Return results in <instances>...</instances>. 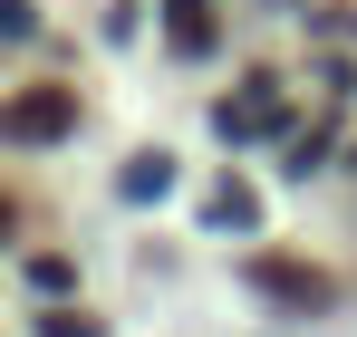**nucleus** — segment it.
<instances>
[{"instance_id":"nucleus-1","label":"nucleus","mask_w":357,"mask_h":337,"mask_svg":"<svg viewBox=\"0 0 357 337\" xmlns=\"http://www.w3.org/2000/svg\"><path fill=\"white\" fill-rule=\"evenodd\" d=\"M0 135L10 145H59V135H77V97L68 87H20L0 107Z\"/></svg>"},{"instance_id":"nucleus-2","label":"nucleus","mask_w":357,"mask_h":337,"mask_svg":"<svg viewBox=\"0 0 357 337\" xmlns=\"http://www.w3.org/2000/svg\"><path fill=\"white\" fill-rule=\"evenodd\" d=\"M251 289H261V299H280V308H328V280H319L309 260H280V251H261V260H251Z\"/></svg>"},{"instance_id":"nucleus-3","label":"nucleus","mask_w":357,"mask_h":337,"mask_svg":"<svg viewBox=\"0 0 357 337\" xmlns=\"http://www.w3.org/2000/svg\"><path fill=\"white\" fill-rule=\"evenodd\" d=\"M213 125H222V135H271V125H280V97H271V77H251L241 97H222V116H213Z\"/></svg>"},{"instance_id":"nucleus-4","label":"nucleus","mask_w":357,"mask_h":337,"mask_svg":"<svg viewBox=\"0 0 357 337\" xmlns=\"http://www.w3.org/2000/svg\"><path fill=\"white\" fill-rule=\"evenodd\" d=\"M203 222H213V231H251V222H261V193H251V183H213Z\"/></svg>"},{"instance_id":"nucleus-5","label":"nucleus","mask_w":357,"mask_h":337,"mask_svg":"<svg viewBox=\"0 0 357 337\" xmlns=\"http://www.w3.org/2000/svg\"><path fill=\"white\" fill-rule=\"evenodd\" d=\"M116 193L126 203H155V193H174V164H165V155H135V164L116 173Z\"/></svg>"},{"instance_id":"nucleus-6","label":"nucleus","mask_w":357,"mask_h":337,"mask_svg":"<svg viewBox=\"0 0 357 337\" xmlns=\"http://www.w3.org/2000/svg\"><path fill=\"white\" fill-rule=\"evenodd\" d=\"M174 10V49H213V19H203V0H165Z\"/></svg>"},{"instance_id":"nucleus-7","label":"nucleus","mask_w":357,"mask_h":337,"mask_svg":"<svg viewBox=\"0 0 357 337\" xmlns=\"http://www.w3.org/2000/svg\"><path fill=\"white\" fill-rule=\"evenodd\" d=\"M68 280H77V270H68L59 251H39V260H29V289H49V299H59V289H68Z\"/></svg>"},{"instance_id":"nucleus-8","label":"nucleus","mask_w":357,"mask_h":337,"mask_svg":"<svg viewBox=\"0 0 357 337\" xmlns=\"http://www.w3.org/2000/svg\"><path fill=\"white\" fill-rule=\"evenodd\" d=\"M39 337H97V318H87V308H49V318H39Z\"/></svg>"}]
</instances>
